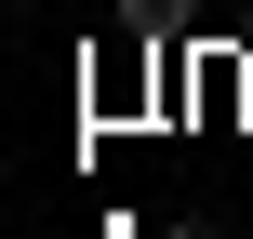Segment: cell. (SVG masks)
Masks as SVG:
<instances>
[{
    "mask_svg": "<svg viewBox=\"0 0 253 239\" xmlns=\"http://www.w3.org/2000/svg\"><path fill=\"white\" fill-rule=\"evenodd\" d=\"M160 239H213V226H200V213H187V226H160Z\"/></svg>",
    "mask_w": 253,
    "mask_h": 239,
    "instance_id": "6da1fadb",
    "label": "cell"
}]
</instances>
